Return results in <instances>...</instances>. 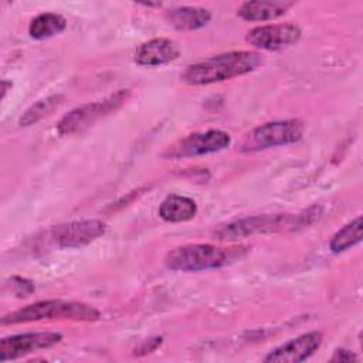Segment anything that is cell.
Listing matches in <instances>:
<instances>
[{
  "instance_id": "obj_7",
  "label": "cell",
  "mask_w": 363,
  "mask_h": 363,
  "mask_svg": "<svg viewBox=\"0 0 363 363\" xmlns=\"http://www.w3.org/2000/svg\"><path fill=\"white\" fill-rule=\"evenodd\" d=\"M231 145L230 133L220 129H208L206 132L190 133L174 143L169 145L162 156L164 159L196 157L210 153H217Z\"/></svg>"
},
{
  "instance_id": "obj_1",
  "label": "cell",
  "mask_w": 363,
  "mask_h": 363,
  "mask_svg": "<svg viewBox=\"0 0 363 363\" xmlns=\"http://www.w3.org/2000/svg\"><path fill=\"white\" fill-rule=\"evenodd\" d=\"M261 64L262 58L255 51H228L189 65L180 74V81L187 85H208L250 74Z\"/></svg>"
},
{
  "instance_id": "obj_14",
  "label": "cell",
  "mask_w": 363,
  "mask_h": 363,
  "mask_svg": "<svg viewBox=\"0 0 363 363\" xmlns=\"http://www.w3.org/2000/svg\"><path fill=\"white\" fill-rule=\"evenodd\" d=\"M292 3L289 1H245L237 10L240 18L245 21H269L284 16Z\"/></svg>"
},
{
  "instance_id": "obj_11",
  "label": "cell",
  "mask_w": 363,
  "mask_h": 363,
  "mask_svg": "<svg viewBox=\"0 0 363 363\" xmlns=\"http://www.w3.org/2000/svg\"><path fill=\"white\" fill-rule=\"evenodd\" d=\"M322 332L312 330L302 333L272 349L264 357L268 363H298L309 359L322 345Z\"/></svg>"
},
{
  "instance_id": "obj_21",
  "label": "cell",
  "mask_w": 363,
  "mask_h": 363,
  "mask_svg": "<svg viewBox=\"0 0 363 363\" xmlns=\"http://www.w3.org/2000/svg\"><path fill=\"white\" fill-rule=\"evenodd\" d=\"M11 88V82H7V81H1V99L6 96V92H7V88Z\"/></svg>"
},
{
  "instance_id": "obj_9",
  "label": "cell",
  "mask_w": 363,
  "mask_h": 363,
  "mask_svg": "<svg viewBox=\"0 0 363 363\" xmlns=\"http://www.w3.org/2000/svg\"><path fill=\"white\" fill-rule=\"evenodd\" d=\"M105 231L106 224L101 220L71 221L52 227L50 238L58 248H81L102 237Z\"/></svg>"
},
{
  "instance_id": "obj_4",
  "label": "cell",
  "mask_w": 363,
  "mask_h": 363,
  "mask_svg": "<svg viewBox=\"0 0 363 363\" xmlns=\"http://www.w3.org/2000/svg\"><path fill=\"white\" fill-rule=\"evenodd\" d=\"M241 248H221L213 244H186L170 250L164 265L170 271L197 272L225 267L240 257Z\"/></svg>"
},
{
  "instance_id": "obj_5",
  "label": "cell",
  "mask_w": 363,
  "mask_h": 363,
  "mask_svg": "<svg viewBox=\"0 0 363 363\" xmlns=\"http://www.w3.org/2000/svg\"><path fill=\"white\" fill-rule=\"evenodd\" d=\"M303 132L305 123L301 119L268 122L245 133L238 143V150L242 153H251L292 145L302 139Z\"/></svg>"
},
{
  "instance_id": "obj_16",
  "label": "cell",
  "mask_w": 363,
  "mask_h": 363,
  "mask_svg": "<svg viewBox=\"0 0 363 363\" xmlns=\"http://www.w3.org/2000/svg\"><path fill=\"white\" fill-rule=\"evenodd\" d=\"M67 28V20L58 13H43L34 17L28 26V34L34 40H47Z\"/></svg>"
},
{
  "instance_id": "obj_10",
  "label": "cell",
  "mask_w": 363,
  "mask_h": 363,
  "mask_svg": "<svg viewBox=\"0 0 363 363\" xmlns=\"http://www.w3.org/2000/svg\"><path fill=\"white\" fill-rule=\"evenodd\" d=\"M301 28L292 23L267 24L251 28L245 35V41L261 50L277 51L295 44L301 38Z\"/></svg>"
},
{
  "instance_id": "obj_12",
  "label": "cell",
  "mask_w": 363,
  "mask_h": 363,
  "mask_svg": "<svg viewBox=\"0 0 363 363\" xmlns=\"http://www.w3.org/2000/svg\"><path fill=\"white\" fill-rule=\"evenodd\" d=\"M180 47L170 38H152L142 43L133 54V60L142 67H162L180 57Z\"/></svg>"
},
{
  "instance_id": "obj_2",
  "label": "cell",
  "mask_w": 363,
  "mask_h": 363,
  "mask_svg": "<svg viewBox=\"0 0 363 363\" xmlns=\"http://www.w3.org/2000/svg\"><path fill=\"white\" fill-rule=\"evenodd\" d=\"M318 214V208L313 207L299 214H262L245 217L218 225L211 233V237L217 241H233L254 235L292 231L311 224Z\"/></svg>"
},
{
  "instance_id": "obj_6",
  "label": "cell",
  "mask_w": 363,
  "mask_h": 363,
  "mask_svg": "<svg viewBox=\"0 0 363 363\" xmlns=\"http://www.w3.org/2000/svg\"><path fill=\"white\" fill-rule=\"evenodd\" d=\"M130 96V89H119L109 96L88 102L64 115L57 123V130L60 135H77L92 126L96 121L116 112Z\"/></svg>"
},
{
  "instance_id": "obj_15",
  "label": "cell",
  "mask_w": 363,
  "mask_h": 363,
  "mask_svg": "<svg viewBox=\"0 0 363 363\" xmlns=\"http://www.w3.org/2000/svg\"><path fill=\"white\" fill-rule=\"evenodd\" d=\"M197 203L180 194H169L159 206V216L167 223H183L196 217Z\"/></svg>"
},
{
  "instance_id": "obj_8",
  "label": "cell",
  "mask_w": 363,
  "mask_h": 363,
  "mask_svg": "<svg viewBox=\"0 0 363 363\" xmlns=\"http://www.w3.org/2000/svg\"><path fill=\"white\" fill-rule=\"evenodd\" d=\"M62 340L60 332H26L0 340V362L16 360L37 350L50 349Z\"/></svg>"
},
{
  "instance_id": "obj_19",
  "label": "cell",
  "mask_w": 363,
  "mask_h": 363,
  "mask_svg": "<svg viewBox=\"0 0 363 363\" xmlns=\"http://www.w3.org/2000/svg\"><path fill=\"white\" fill-rule=\"evenodd\" d=\"M6 286H9L10 291L18 298H27V296L33 295L35 291L34 284L30 279L23 278V277L9 278V281L6 282Z\"/></svg>"
},
{
  "instance_id": "obj_13",
  "label": "cell",
  "mask_w": 363,
  "mask_h": 363,
  "mask_svg": "<svg viewBox=\"0 0 363 363\" xmlns=\"http://www.w3.org/2000/svg\"><path fill=\"white\" fill-rule=\"evenodd\" d=\"M211 13L203 7L179 6L164 11L169 26L179 31H194L206 27L211 20Z\"/></svg>"
},
{
  "instance_id": "obj_20",
  "label": "cell",
  "mask_w": 363,
  "mask_h": 363,
  "mask_svg": "<svg viewBox=\"0 0 363 363\" xmlns=\"http://www.w3.org/2000/svg\"><path fill=\"white\" fill-rule=\"evenodd\" d=\"M359 357L349 349H336L330 357V362H357Z\"/></svg>"
},
{
  "instance_id": "obj_3",
  "label": "cell",
  "mask_w": 363,
  "mask_h": 363,
  "mask_svg": "<svg viewBox=\"0 0 363 363\" xmlns=\"http://www.w3.org/2000/svg\"><path fill=\"white\" fill-rule=\"evenodd\" d=\"M99 318L101 312L85 302L67 299H44L4 315L1 318V325H21L54 319L74 322H95Z\"/></svg>"
},
{
  "instance_id": "obj_17",
  "label": "cell",
  "mask_w": 363,
  "mask_h": 363,
  "mask_svg": "<svg viewBox=\"0 0 363 363\" xmlns=\"http://www.w3.org/2000/svg\"><path fill=\"white\" fill-rule=\"evenodd\" d=\"M362 238H363V220H362V216H359L336 231V234L330 240L329 247L332 252L340 254L347 251L353 245L359 244Z\"/></svg>"
},
{
  "instance_id": "obj_18",
  "label": "cell",
  "mask_w": 363,
  "mask_h": 363,
  "mask_svg": "<svg viewBox=\"0 0 363 363\" xmlns=\"http://www.w3.org/2000/svg\"><path fill=\"white\" fill-rule=\"evenodd\" d=\"M62 101H64V96L61 94H55L43 99H38L24 111V113L18 119V125L31 126L37 123L43 118L48 116L54 109H57L62 104Z\"/></svg>"
}]
</instances>
